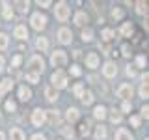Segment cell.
Returning <instances> with one entry per match:
<instances>
[{"label":"cell","mask_w":149,"mask_h":140,"mask_svg":"<svg viewBox=\"0 0 149 140\" xmlns=\"http://www.w3.org/2000/svg\"><path fill=\"white\" fill-rule=\"evenodd\" d=\"M78 118H80V110L74 108V106H69L67 110H65V120L69 121V123H74Z\"/></svg>","instance_id":"cell-12"},{"label":"cell","mask_w":149,"mask_h":140,"mask_svg":"<svg viewBox=\"0 0 149 140\" xmlns=\"http://www.w3.org/2000/svg\"><path fill=\"white\" fill-rule=\"evenodd\" d=\"M110 15H112V19H114V21H121V19L125 17V11H123L121 8L116 6V8H112V13H110Z\"/></svg>","instance_id":"cell-29"},{"label":"cell","mask_w":149,"mask_h":140,"mask_svg":"<svg viewBox=\"0 0 149 140\" xmlns=\"http://www.w3.org/2000/svg\"><path fill=\"white\" fill-rule=\"evenodd\" d=\"M80 99H82L84 105H91V103L95 101V95H93V92H91V90H84V93H82Z\"/></svg>","instance_id":"cell-25"},{"label":"cell","mask_w":149,"mask_h":140,"mask_svg":"<svg viewBox=\"0 0 149 140\" xmlns=\"http://www.w3.org/2000/svg\"><path fill=\"white\" fill-rule=\"evenodd\" d=\"M127 77H136V67L134 65H127Z\"/></svg>","instance_id":"cell-45"},{"label":"cell","mask_w":149,"mask_h":140,"mask_svg":"<svg viewBox=\"0 0 149 140\" xmlns=\"http://www.w3.org/2000/svg\"><path fill=\"white\" fill-rule=\"evenodd\" d=\"M80 134L82 136H88V134H90V123H88V121H84V123H80Z\"/></svg>","instance_id":"cell-39"},{"label":"cell","mask_w":149,"mask_h":140,"mask_svg":"<svg viewBox=\"0 0 149 140\" xmlns=\"http://www.w3.org/2000/svg\"><path fill=\"white\" fill-rule=\"evenodd\" d=\"M17 6H21V13H28V9H30V2H17Z\"/></svg>","instance_id":"cell-43"},{"label":"cell","mask_w":149,"mask_h":140,"mask_svg":"<svg viewBox=\"0 0 149 140\" xmlns=\"http://www.w3.org/2000/svg\"><path fill=\"white\" fill-rule=\"evenodd\" d=\"M54 13H56V19H58L60 22H65L69 17H71V8H69V4L67 2H58L54 6Z\"/></svg>","instance_id":"cell-4"},{"label":"cell","mask_w":149,"mask_h":140,"mask_svg":"<svg viewBox=\"0 0 149 140\" xmlns=\"http://www.w3.org/2000/svg\"><path fill=\"white\" fill-rule=\"evenodd\" d=\"M13 84H15V80H13L11 77H8V78H2L0 80V97L2 95H6V93L13 88Z\"/></svg>","instance_id":"cell-11"},{"label":"cell","mask_w":149,"mask_h":140,"mask_svg":"<svg viewBox=\"0 0 149 140\" xmlns=\"http://www.w3.org/2000/svg\"><path fill=\"white\" fill-rule=\"evenodd\" d=\"M121 120H123V114H121L118 108H112V112H110V121H112V123H121Z\"/></svg>","instance_id":"cell-27"},{"label":"cell","mask_w":149,"mask_h":140,"mask_svg":"<svg viewBox=\"0 0 149 140\" xmlns=\"http://www.w3.org/2000/svg\"><path fill=\"white\" fill-rule=\"evenodd\" d=\"M32 123L36 125V127H41V125L47 121V116H45V110L43 108H34L32 110Z\"/></svg>","instance_id":"cell-8"},{"label":"cell","mask_w":149,"mask_h":140,"mask_svg":"<svg viewBox=\"0 0 149 140\" xmlns=\"http://www.w3.org/2000/svg\"><path fill=\"white\" fill-rule=\"evenodd\" d=\"M4 108H6V112H15L17 110V103L11 101V99H8L6 105H4Z\"/></svg>","instance_id":"cell-34"},{"label":"cell","mask_w":149,"mask_h":140,"mask_svg":"<svg viewBox=\"0 0 149 140\" xmlns=\"http://www.w3.org/2000/svg\"><path fill=\"white\" fill-rule=\"evenodd\" d=\"M30 140H47V138H45V134L36 133V134H32V138H30Z\"/></svg>","instance_id":"cell-48"},{"label":"cell","mask_w":149,"mask_h":140,"mask_svg":"<svg viewBox=\"0 0 149 140\" xmlns=\"http://www.w3.org/2000/svg\"><path fill=\"white\" fill-rule=\"evenodd\" d=\"M9 140H26L24 131L21 127H11L9 129Z\"/></svg>","instance_id":"cell-15"},{"label":"cell","mask_w":149,"mask_h":140,"mask_svg":"<svg viewBox=\"0 0 149 140\" xmlns=\"http://www.w3.org/2000/svg\"><path fill=\"white\" fill-rule=\"evenodd\" d=\"M36 49L41 50V52H45V50H49V39H47L45 36H39L36 39Z\"/></svg>","instance_id":"cell-20"},{"label":"cell","mask_w":149,"mask_h":140,"mask_svg":"<svg viewBox=\"0 0 149 140\" xmlns=\"http://www.w3.org/2000/svg\"><path fill=\"white\" fill-rule=\"evenodd\" d=\"M47 22H49V21H47V15H43L41 11H37V13H34V15L30 17V24L37 32L45 30V28H47Z\"/></svg>","instance_id":"cell-5"},{"label":"cell","mask_w":149,"mask_h":140,"mask_svg":"<svg viewBox=\"0 0 149 140\" xmlns=\"http://www.w3.org/2000/svg\"><path fill=\"white\" fill-rule=\"evenodd\" d=\"M2 69H4V58L0 56V71H2Z\"/></svg>","instance_id":"cell-49"},{"label":"cell","mask_w":149,"mask_h":140,"mask_svg":"<svg viewBox=\"0 0 149 140\" xmlns=\"http://www.w3.org/2000/svg\"><path fill=\"white\" fill-rule=\"evenodd\" d=\"M60 140H62V138H60Z\"/></svg>","instance_id":"cell-52"},{"label":"cell","mask_w":149,"mask_h":140,"mask_svg":"<svg viewBox=\"0 0 149 140\" xmlns=\"http://www.w3.org/2000/svg\"><path fill=\"white\" fill-rule=\"evenodd\" d=\"M146 56L143 54H140V56H136V65H134V67H138V69H143L146 67Z\"/></svg>","instance_id":"cell-35"},{"label":"cell","mask_w":149,"mask_h":140,"mask_svg":"<svg viewBox=\"0 0 149 140\" xmlns=\"http://www.w3.org/2000/svg\"><path fill=\"white\" fill-rule=\"evenodd\" d=\"M93 136H95L97 140H104V138H106V127H104V125H97Z\"/></svg>","instance_id":"cell-26"},{"label":"cell","mask_w":149,"mask_h":140,"mask_svg":"<svg viewBox=\"0 0 149 140\" xmlns=\"http://www.w3.org/2000/svg\"><path fill=\"white\" fill-rule=\"evenodd\" d=\"M56 37H58V41L62 45H69L73 41V32H71V28H67V26H62L58 30V34H56Z\"/></svg>","instance_id":"cell-7"},{"label":"cell","mask_w":149,"mask_h":140,"mask_svg":"<svg viewBox=\"0 0 149 140\" xmlns=\"http://www.w3.org/2000/svg\"><path fill=\"white\" fill-rule=\"evenodd\" d=\"M129 123L130 125H132V127H140V125H142V118H140V116H130V118H129Z\"/></svg>","instance_id":"cell-36"},{"label":"cell","mask_w":149,"mask_h":140,"mask_svg":"<svg viewBox=\"0 0 149 140\" xmlns=\"http://www.w3.org/2000/svg\"><path fill=\"white\" fill-rule=\"evenodd\" d=\"M93 36H95V34H93L91 28H84V30H82V41H84V43H90V41H93Z\"/></svg>","instance_id":"cell-31"},{"label":"cell","mask_w":149,"mask_h":140,"mask_svg":"<svg viewBox=\"0 0 149 140\" xmlns=\"http://www.w3.org/2000/svg\"><path fill=\"white\" fill-rule=\"evenodd\" d=\"M102 75H104L106 78H114L116 75H118V65H116V62L108 60V62L102 64Z\"/></svg>","instance_id":"cell-9"},{"label":"cell","mask_w":149,"mask_h":140,"mask_svg":"<svg viewBox=\"0 0 149 140\" xmlns=\"http://www.w3.org/2000/svg\"><path fill=\"white\" fill-rule=\"evenodd\" d=\"M140 97H142V99H147V97H149L147 82H142V86H140Z\"/></svg>","instance_id":"cell-37"},{"label":"cell","mask_w":149,"mask_h":140,"mask_svg":"<svg viewBox=\"0 0 149 140\" xmlns=\"http://www.w3.org/2000/svg\"><path fill=\"white\" fill-rule=\"evenodd\" d=\"M17 93H19V99H21L22 103H26V101L32 99V90H30L28 86H19Z\"/></svg>","instance_id":"cell-14"},{"label":"cell","mask_w":149,"mask_h":140,"mask_svg":"<svg viewBox=\"0 0 149 140\" xmlns=\"http://www.w3.org/2000/svg\"><path fill=\"white\" fill-rule=\"evenodd\" d=\"M140 112H142V118H146V120L149 118V106H147V105H143V106H142V110H140Z\"/></svg>","instance_id":"cell-46"},{"label":"cell","mask_w":149,"mask_h":140,"mask_svg":"<svg viewBox=\"0 0 149 140\" xmlns=\"http://www.w3.org/2000/svg\"><path fill=\"white\" fill-rule=\"evenodd\" d=\"M99 64H101V58H99L97 52H88L86 54V67L88 69H97Z\"/></svg>","instance_id":"cell-10"},{"label":"cell","mask_w":149,"mask_h":140,"mask_svg":"<svg viewBox=\"0 0 149 140\" xmlns=\"http://www.w3.org/2000/svg\"><path fill=\"white\" fill-rule=\"evenodd\" d=\"M143 140H149V138H143Z\"/></svg>","instance_id":"cell-51"},{"label":"cell","mask_w":149,"mask_h":140,"mask_svg":"<svg viewBox=\"0 0 149 140\" xmlns=\"http://www.w3.org/2000/svg\"><path fill=\"white\" fill-rule=\"evenodd\" d=\"M45 97H47V101L56 103V101H58V97H60V93H58V90H54L52 86H47L45 88Z\"/></svg>","instance_id":"cell-18"},{"label":"cell","mask_w":149,"mask_h":140,"mask_svg":"<svg viewBox=\"0 0 149 140\" xmlns=\"http://www.w3.org/2000/svg\"><path fill=\"white\" fill-rule=\"evenodd\" d=\"M130 108H132V105H130V101H123V105H121V114H127V112H130Z\"/></svg>","instance_id":"cell-41"},{"label":"cell","mask_w":149,"mask_h":140,"mask_svg":"<svg viewBox=\"0 0 149 140\" xmlns=\"http://www.w3.org/2000/svg\"><path fill=\"white\" fill-rule=\"evenodd\" d=\"M132 22H123V24H121V28H119V34L123 36V37H130L132 36Z\"/></svg>","instance_id":"cell-24"},{"label":"cell","mask_w":149,"mask_h":140,"mask_svg":"<svg viewBox=\"0 0 149 140\" xmlns=\"http://www.w3.org/2000/svg\"><path fill=\"white\" fill-rule=\"evenodd\" d=\"M13 36H15L17 39H21V41L28 39V28H26L24 24H17L15 30H13Z\"/></svg>","instance_id":"cell-13"},{"label":"cell","mask_w":149,"mask_h":140,"mask_svg":"<svg viewBox=\"0 0 149 140\" xmlns=\"http://www.w3.org/2000/svg\"><path fill=\"white\" fill-rule=\"evenodd\" d=\"M132 93H134V88H132V84H129V82H123L116 88V95L123 101H129L130 97H132Z\"/></svg>","instance_id":"cell-6"},{"label":"cell","mask_w":149,"mask_h":140,"mask_svg":"<svg viewBox=\"0 0 149 140\" xmlns=\"http://www.w3.org/2000/svg\"><path fill=\"white\" fill-rule=\"evenodd\" d=\"M21 64H22V56H21V54H15V56L11 58V67H13V69H17Z\"/></svg>","instance_id":"cell-38"},{"label":"cell","mask_w":149,"mask_h":140,"mask_svg":"<svg viewBox=\"0 0 149 140\" xmlns=\"http://www.w3.org/2000/svg\"><path fill=\"white\" fill-rule=\"evenodd\" d=\"M69 71H71V75H73V77H80V75H82V69H80V65H77V64H74V65H71V69H69Z\"/></svg>","instance_id":"cell-40"},{"label":"cell","mask_w":149,"mask_h":140,"mask_svg":"<svg viewBox=\"0 0 149 140\" xmlns=\"http://www.w3.org/2000/svg\"><path fill=\"white\" fill-rule=\"evenodd\" d=\"M0 140H6V134H4L2 131H0Z\"/></svg>","instance_id":"cell-50"},{"label":"cell","mask_w":149,"mask_h":140,"mask_svg":"<svg viewBox=\"0 0 149 140\" xmlns=\"http://www.w3.org/2000/svg\"><path fill=\"white\" fill-rule=\"evenodd\" d=\"M93 116H95L97 120H104L106 116H108V112H106V106H104V105H97L95 108H93Z\"/></svg>","instance_id":"cell-22"},{"label":"cell","mask_w":149,"mask_h":140,"mask_svg":"<svg viewBox=\"0 0 149 140\" xmlns=\"http://www.w3.org/2000/svg\"><path fill=\"white\" fill-rule=\"evenodd\" d=\"M50 86L54 88V90H63V88H67V82H69V78H67V75H65L62 69H56V71L52 73V77H50Z\"/></svg>","instance_id":"cell-2"},{"label":"cell","mask_w":149,"mask_h":140,"mask_svg":"<svg viewBox=\"0 0 149 140\" xmlns=\"http://www.w3.org/2000/svg\"><path fill=\"white\" fill-rule=\"evenodd\" d=\"M2 15H4V19H6V21H11L13 19V15H15V11H13V6L9 2H2Z\"/></svg>","instance_id":"cell-19"},{"label":"cell","mask_w":149,"mask_h":140,"mask_svg":"<svg viewBox=\"0 0 149 140\" xmlns=\"http://www.w3.org/2000/svg\"><path fill=\"white\" fill-rule=\"evenodd\" d=\"M9 45V36L4 34V32H0V50H6Z\"/></svg>","instance_id":"cell-32"},{"label":"cell","mask_w":149,"mask_h":140,"mask_svg":"<svg viewBox=\"0 0 149 140\" xmlns=\"http://www.w3.org/2000/svg\"><path fill=\"white\" fill-rule=\"evenodd\" d=\"M73 21H74V24H77V26H82L84 28V26H86V22H88V15L84 11H77Z\"/></svg>","instance_id":"cell-21"},{"label":"cell","mask_w":149,"mask_h":140,"mask_svg":"<svg viewBox=\"0 0 149 140\" xmlns=\"http://www.w3.org/2000/svg\"><path fill=\"white\" fill-rule=\"evenodd\" d=\"M101 37H102V41L110 43V41L116 37V30H112V28H102V32H101Z\"/></svg>","instance_id":"cell-23"},{"label":"cell","mask_w":149,"mask_h":140,"mask_svg":"<svg viewBox=\"0 0 149 140\" xmlns=\"http://www.w3.org/2000/svg\"><path fill=\"white\" fill-rule=\"evenodd\" d=\"M134 6H136V13H138V15H147V2L140 0V2L134 4Z\"/></svg>","instance_id":"cell-30"},{"label":"cell","mask_w":149,"mask_h":140,"mask_svg":"<svg viewBox=\"0 0 149 140\" xmlns=\"http://www.w3.org/2000/svg\"><path fill=\"white\" fill-rule=\"evenodd\" d=\"M73 93H74V97H78V99H80L82 93H84V84H82V82H77V84L73 86Z\"/></svg>","instance_id":"cell-33"},{"label":"cell","mask_w":149,"mask_h":140,"mask_svg":"<svg viewBox=\"0 0 149 140\" xmlns=\"http://www.w3.org/2000/svg\"><path fill=\"white\" fill-rule=\"evenodd\" d=\"M114 140H132V134H130V131H129V129L119 127L118 131H116V136H114Z\"/></svg>","instance_id":"cell-16"},{"label":"cell","mask_w":149,"mask_h":140,"mask_svg":"<svg viewBox=\"0 0 149 140\" xmlns=\"http://www.w3.org/2000/svg\"><path fill=\"white\" fill-rule=\"evenodd\" d=\"M121 54H123V56H130V47L123 45V47H121Z\"/></svg>","instance_id":"cell-47"},{"label":"cell","mask_w":149,"mask_h":140,"mask_svg":"<svg viewBox=\"0 0 149 140\" xmlns=\"http://www.w3.org/2000/svg\"><path fill=\"white\" fill-rule=\"evenodd\" d=\"M26 67H28V71L41 75V73L45 71V60L41 58V54H34V56H30V58H28Z\"/></svg>","instance_id":"cell-1"},{"label":"cell","mask_w":149,"mask_h":140,"mask_svg":"<svg viewBox=\"0 0 149 140\" xmlns=\"http://www.w3.org/2000/svg\"><path fill=\"white\" fill-rule=\"evenodd\" d=\"M60 131H62V134H63V136H67V138H73L74 136L73 129H69V127H60Z\"/></svg>","instance_id":"cell-42"},{"label":"cell","mask_w":149,"mask_h":140,"mask_svg":"<svg viewBox=\"0 0 149 140\" xmlns=\"http://www.w3.org/2000/svg\"><path fill=\"white\" fill-rule=\"evenodd\" d=\"M36 4L39 8H50V6H52V2H50V0H43V2H41V0H37Z\"/></svg>","instance_id":"cell-44"},{"label":"cell","mask_w":149,"mask_h":140,"mask_svg":"<svg viewBox=\"0 0 149 140\" xmlns=\"http://www.w3.org/2000/svg\"><path fill=\"white\" fill-rule=\"evenodd\" d=\"M45 116L49 118L50 125H58V123H60V120H62V116H60V112H58V110H45Z\"/></svg>","instance_id":"cell-17"},{"label":"cell","mask_w":149,"mask_h":140,"mask_svg":"<svg viewBox=\"0 0 149 140\" xmlns=\"http://www.w3.org/2000/svg\"><path fill=\"white\" fill-rule=\"evenodd\" d=\"M67 62H69V56H67V52L65 50H62V49H58V50H54L52 54H50V64H52V67H65L67 65Z\"/></svg>","instance_id":"cell-3"},{"label":"cell","mask_w":149,"mask_h":140,"mask_svg":"<svg viewBox=\"0 0 149 140\" xmlns=\"http://www.w3.org/2000/svg\"><path fill=\"white\" fill-rule=\"evenodd\" d=\"M24 78H26V82H30V84H37V82H39V78H41V75L32 73V71H26Z\"/></svg>","instance_id":"cell-28"}]
</instances>
